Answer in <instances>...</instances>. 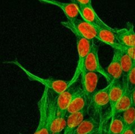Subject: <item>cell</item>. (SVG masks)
Returning a JSON list of instances; mask_svg holds the SVG:
<instances>
[{
    "label": "cell",
    "instance_id": "6da1fadb",
    "mask_svg": "<svg viewBox=\"0 0 135 134\" xmlns=\"http://www.w3.org/2000/svg\"><path fill=\"white\" fill-rule=\"evenodd\" d=\"M56 97L51 91L45 87L42 97L38 102L40 118L38 127L34 134H50V126L56 110Z\"/></svg>",
    "mask_w": 135,
    "mask_h": 134
},
{
    "label": "cell",
    "instance_id": "7a4b0ae2",
    "mask_svg": "<svg viewBox=\"0 0 135 134\" xmlns=\"http://www.w3.org/2000/svg\"><path fill=\"white\" fill-rule=\"evenodd\" d=\"M4 63H8V64H13L17 66L20 69L22 70L25 74L27 76L29 80L31 81H36V82L40 83L42 85L45 86V87H47L51 91H53L56 95H59L64 91L65 89L69 87L70 81H66L63 80H57L54 78H44L34 74L28 70L26 68L23 66L21 63L17 60H12V61L4 62Z\"/></svg>",
    "mask_w": 135,
    "mask_h": 134
},
{
    "label": "cell",
    "instance_id": "3957f363",
    "mask_svg": "<svg viewBox=\"0 0 135 134\" xmlns=\"http://www.w3.org/2000/svg\"><path fill=\"white\" fill-rule=\"evenodd\" d=\"M62 25L72 32L76 36L82 37L88 40L94 41L97 39V27L83 18H76L73 20L61 22Z\"/></svg>",
    "mask_w": 135,
    "mask_h": 134
},
{
    "label": "cell",
    "instance_id": "277c9868",
    "mask_svg": "<svg viewBox=\"0 0 135 134\" xmlns=\"http://www.w3.org/2000/svg\"><path fill=\"white\" fill-rule=\"evenodd\" d=\"M76 48H77L78 53V61L76 64V69H75V74L73 77L70 80L69 85L71 86L74 84L77 81L80 76H81L82 72L84 70V63L86 59L87 56L90 53L92 47V43L94 41L88 40V39L83 38L82 37L76 35Z\"/></svg>",
    "mask_w": 135,
    "mask_h": 134
},
{
    "label": "cell",
    "instance_id": "5b68a950",
    "mask_svg": "<svg viewBox=\"0 0 135 134\" xmlns=\"http://www.w3.org/2000/svg\"><path fill=\"white\" fill-rule=\"evenodd\" d=\"M99 47L93 42L92 47L90 53L87 56L86 59L84 63V70L88 72H96L97 74H100L102 76H104L108 83H111L113 80L112 77L109 75L107 71L105 70L104 68L102 66L100 63V59L98 56Z\"/></svg>",
    "mask_w": 135,
    "mask_h": 134
},
{
    "label": "cell",
    "instance_id": "8992f818",
    "mask_svg": "<svg viewBox=\"0 0 135 134\" xmlns=\"http://www.w3.org/2000/svg\"><path fill=\"white\" fill-rule=\"evenodd\" d=\"M111 83L105 88L96 91L91 99L88 105V109H92L93 114L100 116L104 107L109 104V90Z\"/></svg>",
    "mask_w": 135,
    "mask_h": 134
},
{
    "label": "cell",
    "instance_id": "52a82bcc",
    "mask_svg": "<svg viewBox=\"0 0 135 134\" xmlns=\"http://www.w3.org/2000/svg\"><path fill=\"white\" fill-rule=\"evenodd\" d=\"M81 88L86 95L88 103L97 91L98 76L97 73L84 70L81 74Z\"/></svg>",
    "mask_w": 135,
    "mask_h": 134
},
{
    "label": "cell",
    "instance_id": "ba28073f",
    "mask_svg": "<svg viewBox=\"0 0 135 134\" xmlns=\"http://www.w3.org/2000/svg\"><path fill=\"white\" fill-rule=\"evenodd\" d=\"M77 88L73 85L69 87L67 89L59 95H57L56 110L55 114L58 116H67V110L72 100L74 93Z\"/></svg>",
    "mask_w": 135,
    "mask_h": 134
},
{
    "label": "cell",
    "instance_id": "9c48e42d",
    "mask_svg": "<svg viewBox=\"0 0 135 134\" xmlns=\"http://www.w3.org/2000/svg\"><path fill=\"white\" fill-rule=\"evenodd\" d=\"M88 101L81 87L76 89L67 110V116L88 109Z\"/></svg>",
    "mask_w": 135,
    "mask_h": 134
},
{
    "label": "cell",
    "instance_id": "30bf717a",
    "mask_svg": "<svg viewBox=\"0 0 135 134\" xmlns=\"http://www.w3.org/2000/svg\"><path fill=\"white\" fill-rule=\"evenodd\" d=\"M38 1L45 3L57 6L63 11L68 20L76 19L79 18V16H80L79 7L74 3H63L57 0H38Z\"/></svg>",
    "mask_w": 135,
    "mask_h": 134
},
{
    "label": "cell",
    "instance_id": "8fae6325",
    "mask_svg": "<svg viewBox=\"0 0 135 134\" xmlns=\"http://www.w3.org/2000/svg\"><path fill=\"white\" fill-rule=\"evenodd\" d=\"M116 34L119 43L129 47H135V32L133 24L127 22L125 28L117 29Z\"/></svg>",
    "mask_w": 135,
    "mask_h": 134
},
{
    "label": "cell",
    "instance_id": "7c38bea8",
    "mask_svg": "<svg viewBox=\"0 0 135 134\" xmlns=\"http://www.w3.org/2000/svg\"><path fill=\"white\" fill-rule=\"evenodd\" d=\"M102 122L94 117L84 119L72 134H96L100 130Z\"/></svg>",
    "mask_w": 135,
    "mask_h": 134
},
{
    "label": "cell",
    "instance_id": "4fadbf2b",
    "mask_svg": "<svg viewBox=\"0 0 135 134\" xmlns=\"http://www.w3.org/2000/svg\"><path fill=\"white\" fill-rule=\"evenodd\" d=\"M97 27V39L105 44L113 47L118 43L117 39V29L112 28L108 25L100 26Z\"/></svg>",
    "mask_w": 135,
    "mask_h": 134
},
{
    "label": "cell",
    "instance_id": "5bb4252c",
    "mask_svg": "<svg viewBox=\"0 0 135 134\" xmlns=\"http://www.w3.org/2000/svg\"><path fill=\"white\" fill-rule=\"evenodd\" d=\"M121 58V50L118 49H113V58L107 68V72L113 80H121L122 78Z\"/></svg>",
    "mask_w": 135,
    "mask_h": 134
},
{
    "label": "cell",
    "instance_id": "9a60e30c",
    "mask_svg": "<svg viewBox=\"0 0 135 134\" xmlns=\"http://www.w3.org/2000/svg\"><path fill=\"white\" fill-rule=\"evenodd\" d=\"M78 7H79L80 16L83 20L96 26L108 25L98 17L92 5H86Z\"/></svg>",
    "mask_w": 135,
    "mask_h": 134
},
{
    "label": "cell",
    "instance_id": "2e32d148",
    "mask_svg": "<svg viewBox=\"0 0 135 134\" xmlns=\"http://www.w3.org/2000/svg\"><path fill=\"white\" fill-rule=\"evenodd\" d=\"M127 84L123 83L121 80H113L111 82V87L109 90V105L111 110H113L116 103L123 95Z\"/></svg>",
    "mask_w": 135,
    "mask_h": 134
},
{
    "label": "cell",
    "instance_id": "e0dca14e",
    "mask_svg": "<svg viewBox=\"0 0 135 134\" xmlns=\"http://www.w3.org/2000/svg\"><path fill=\"white\" fill-rule=\"evenodd\" d=\"M88 109L70 114L67 117V123L63 134H72L76 127L85 119Z\"/></svg>",
    "mask_w": 135,
    "mask_h": 134
},
{
    "label": "cell",
    "instance_id": "ac0fdd59",
    "mask_svg": "<svg viewBox=\"0 0 135 134\" xmlns=\"http://www.w3.org/2000/svg\"><path fill=\"white\" fill-rule=\"evenodd\" d=\"M132 105L131 92L128 90L127 87L125 89L123 95L116 103L113 110L110 112V116H117L122 114L123 112L127 110Z\"/></svg>",
    "mask_w": 135,
    "mask_h": 134
},
{
    "label": "cell",
    "instance_id": "d6986e66",
    "mask_svg": "<svg viewBox=\"0 0 135 134\" xmlns=\"http://www.w3.org/2000/svg\"><path fill=\"white\" fill-rule=\"evenodd\" d=\"M125 128V125L121 115L111 117L110 123L107 129L108 134H122Z\"/></svg>",
    "mask_w": 135,
    "mask_h": 134
},
{
    "label": "cell",
    "instance_id": "ffe728a7",
    "mask_svg": "<svg viewBox=\"0 0 135 134\" xmlns=\"http://www.w3.org/2000/svg\"><path fill=\"white\" fill-rule=\"evenodd\" d=\"M66 123L67 116H58L55 114L50 126V134H61L65 127Z\"/></svg>",
    "mask_w": 135,
    "mask_h": 134
},
{
    "label": "cell",
    "instance_id": "44dd1931",
    "mask_svg": "<svg viewBox=\"0 0 135 134\" xmlns=\"http://www.w3.org/2000/svg\"><path fill=\"white\" fill-rule=\"evenodd\" d=\"M121 62L122 68V81L123 83L127 84V76L133 67L134 61L127 54L121 51Z\"/></svg>",
    "mask_w": 135,
    "mask_h": 134
},
{
    "label": "cell",
    "instance_id": "7402d4cb",
    "mask_svg": "<svg viewBox=\"0 0 135 134\" xmlns=\"http://www.w3.org/2000/svg\"><path fill=\"white\" fill-rule=\"evenodd\" d=\"M125 127H130L135 124V107L133 105L121 114Z\"/></svg>",
    "mask_w": 135,
    "mask_h": 134
},
{
    "label": "cell",
    "instance_id": "603a6c76",
    "mask_svg": "<svg viewBox=\"0 0 135 134\" xmlns=\"http://www.w3.org/2000/svg\"><path fill=\"white\" fill-rule=\"evenodd\" d=\"M112 48L118 49L123 51L131 58L133 61L135 62V47H129V46L123 45L117 43Z\"/></svg>",
    "mask_w": 135,
    "mask_h": 134
},
{
    "label": "cell",
    "instance_id": "cb8c5ba5",
    "mask_svg": "<svg viewBox=\"0 0 135 134\" xmlns=\"http://www.w3.org/2000/svg\"><path fill=\"white\" fill-rule=\"evenodd\" d=\"M127 87L131 92L135 88V62L127 79Z\"/></svg>",
    "mask_w": 135,
    "mask_h": 134
},
{
    "label": "cell",
    "instance_id": "d4e9b609",
    "mask_svg": "<svg viewBox=\"0 0 135 134\" xmlns=\"http://www.w3.org/2000/svg\"><path fill=\"white\" fill-rule=\"evenodd\" d=\"M71 2L74 3L77 6L92 5V0H71Z\"/></svg>",
    "mask_w": 135,
    "mask_h": 134
},
{
    "label": "cell",
    "instance_id": "484cf974",
    "mask_svg": "<svg viewBox=\"0 0 135 134\" xmlns=\"http://www.w3.org/2000/svg\"><path fill=\"white\" fill-rule=\"evenodd\" d=\"M122 134H135V124L125 128Z\"/></svg>",
    "mask_w": 135,
    "mask_h": 134
},
{
    "label": "cell",
    "instance_id": "4316f807",
    "mask_svg": "<svg viewBox=\"0 0 135 134\" xmlns=\"http://www.w3.org/2000/svg\"><path fill=\"white\" fill-rule=\"evenodd\" d=\"M96 134H108V130H107V129L105 128V127H104L103 123L102 124V126L101 127H100V130H99Z\"/></svg>",
    "mask_w": 135,
    "mask_h": 134
},
{
    "label": "cell",
    "instance_id": "83f0119b",
    "mask_svg": "<svg viewBox=\"0 0 135 134\" xmlns=\"http://www.w3.org/2000/svg\"><path fill=\"white\" fill-rule=\"evenodd\" d=\"M131 100L132 105L135 107V88L131 91Z\"/></svg>",
    "mask_w": 135,
    "mask_h": 134
},
{
    "label": "cell",
    "instance_id": "f1b7e54d",
    "mask_svg": "<svg viewBox=\"0 0 135 134\" xmlns=\"http://www.w3.org/2000/svg\"><path fill=\"white\" fill-rule=\"evenodd\" d=\"M20 134H21V133H20Z\"/></svg>",
    "mask_w": 135,
    "mask_h": 134
}]
</instances>
